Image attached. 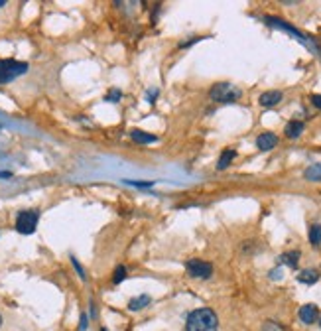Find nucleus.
<instances>
[{
	"label": "nucleus",
	"instance_id": "nucleus-27",
	"mask_svg": "<svg viewBox=\"0 0 321 331\" xmlns=\"http://www.w3.org/2000/svg\"><path fill=\"white\" fill-rule=\"evenodd\" d=\"M101 331H109V329H105V327H101Z\"/></svg>",
	"mask_w": 321,
	"mask_h": 331
},
{
	"label": "nucleus",
	"instance_id": "nucleus-28",
	"mask_svg": "<svg viewBox=\"0 0 321 331\" xmlns=\"http://www.w3.org/2000/svg\"><path fill=\"white\" fill-rule=\"evenodd\" d=\"M319 327H321V319H319Z\"/></svg>",
	"mask_w": 321,
	"mask_h": 331
},
{
	"label": "nucleus",
	"instance_id": "nucleus-25",
	"mask_svg": "<svg viewBox=\"0 0 321 331\" xmlns=\"http://www.w3.org/2000/svg\"><path fill=\"white\" fill-rule=\"evenodd\" d=\"M6 6V0H0V8H4Z\"/></svg>",
	"mask_w": 321,
	"mask_h": 331
},
{
	"label": "nucleus",
	"instance_id": "nucleus-16",
	"mask_svg": "<svg viewBox=\"0 0 321 331\" xmlns=\"http://www.w3.org/2000/svg\"><path fill=\"white\" fill-rule=\"evenodd\" d=\"M309 243L313 247H319L321 245V225H311L309 227Z\"/></svg>",
	"mask_w": 321,
	"mask_h": 331
},
{
	"label": "nucleus",
	"instance_id": "nucleus-7",
	"mask_svg": "<svg viewBox=\"0 0 321 331\" xmlns=\"http://www.w3.org/2000/svg\"><path fill=\"white\" fill-rule=\"evenodd\" d=\"M280 101H282V93H280V91H266V93H262V95H260L258 103H260L262 107L270 109V107H276Z\"/></svg>",
	"mask_w": 321,
	"mask_h": 331
},
{
	"label": "nucleus",
	"instance_id": "nucleus-20",
	"mask_svg": "<svg viewBox=\"0 0 321 331\" xmlns=\"http://www.w3.org/2000/svg\"><path fill=\"white\" fill-rule=\"evenodd\" d=\"M129 185H134V187H152L154 182H134V180H124Z\"/></svg>",
	"mask_w": 321,
	"mask_h": 331
},
{
	"label": "nucleus",
	"instance_id": "nucleus-18",
	"mask_svg": "<svg viewBox=\"0 0 321 331\" xmlns=\"http://www.w3.org/2000/svg\"><path fill=\"white\" fill-rule=\"evenodd\" d=\"M71 262H73V266H75V270H77V274H79L81 280H87V274H85L83 266L79 264V260H77V258H71Z\"/></svg>",
	"mask_w": 321,
	"mask_h": 331
},
{
	"label": "nucleus",
	"instance_id": "nucleus-17",
	"mask_svg": "<svg viewBox=\"0 0 321 331\" xmlns=\"http://www.w3.org/2000/svg\"><path fill=\"white\" fill-rule=\"evenodd\" d=\"M126 278V268L124 266H118L114 270V276H113V284H120V282Z\"/></svg>",
	"mask_w": 321,
	"mask_h": 331
},
{
	"label": "nucleus",
	"instance_id": "nucleus-22",
	"mask_svg": "<svg viewBox=\"0 0 321 331\" xmlns=\"http://www.w3.org/2000/svg\"><path fill=\"white\" fill-rule=\"evenodd\" d=\"M79 331H87V314H81V325Z\"/></svg>",
	"mask_w": 321,
	"mask_h": 331
},
{
	"label": "nucleus",
	"instance_id": "nucleus-26",
	"mask_svg": "<svg viewBox=\"0 0 321 331\" xmlns=\"http://www.w3.org/2000/svg\"><path fill=\"white\" fill-rule=\"evenodd\" d=\"M0 327H2V315H0Z\"/></svg>",
	"mask_w": 321,
	"mask_h": 331
},
{
	"label": "nucleus",
	"instance_id": "nucleus-13",
	"mask_svg": "<svg viewBox=\"0 0 321 331\" xmlns=\"http://www.w3.org/2000/svg\"><path fill=\"white\" fill-rule=\"evenodd\" d=\"M235 158H237V152H235V150H231V148L223 150V154H221V158H219V162H217V170H227Z\"/></svg>",
	"mask_w": 321,
	"mask_h": 331
},
{
	"label": "nucleus",
	"instance_id": "nucleus-3",
	"mask_svg": "<svg viewBox=\"0 0 321 331\" xmlns=\"http://www.w3.org/2000/svg\"><path fill=\"white\" fill-rule=\"evenodd\" d=\"M209 97L213 101H217V103H235V101H239L242 97V91L239 87L231 85V83H217L211 89Z\"/></svg>",
	"mask_w": 321,
	"mask_h": 331
},
{
	"label": "nucleus",
	"instance_id": "nucleus-2",
	"mask_svg": "<svg viewBox=\"0 0 321 331\" xmlns=\"http://www.w3.org/2000/svg\"><path fill=\"white\" fill-rule=\"evenodd\" d=\"M28 71L26 61H16V59H0V83H10L18 79Z\"/></svg>",
	"mask_w": 321,
	"mask_h": 331
},
{
	"label": "nucleus",
	"instance_id": "nucleus-21",
	"mask_svg": "<svg viewBox=\"0 0 321 331\" xmlns=\"http://www.w3.org/2000/svg\"><path fill=\"white\" fill-rule=\"evenodd\" d=\"M262 331H282V327H280V325H276L274 321H268V323L264 325V329H262Z\"/></svg>",
	"mask_w": 321,
	"mask_h": 331
},
{
	"label": "nucleus",
	"instance_id": "nucleus-4",
	"mask_svg": "<svg viewBox=\"0 0 321 331\" xmlns=\"http://www.w3.org/2000/svg\"><path fill=\"white\" fill-rule=\"evenodd\" d=\"M40 223V211L38 209H28L20 211L16 217V231L22 235H32Z\"/></svg>",
	"mask_w": 321,
	"mask_h": 331
},
{
	"label": "nucleus",
	"instance_id": "nucleus-1",
	"mask_svg": "<svg viewBox=\"0 0 321 331\" xmlns=\"http://www.w3.org/2000/svg\"><path fill=\"white\" fill-rule=\"evenodd\" d=\"M219 317L211 308H199L187 315L185 331H217Z\"/></svg>",
	"mask_w": 321,
	"mask_h": 331
},
{
	"label": "nucleus",
	"instance_id": "nucleus-5",
	"mask_svg": "<svg viewBox=\"0 0 321 331\" xmlns=\"http://www.w3.org/2000/svg\"><path fill=\"white\" fill-rule=\"evenodd\" d=\"M185 270L191 278H201V280H207L213 274V266L209 264L207 260H199V258H191L185 262Z\"/></svg>",
	"mask_w": 321,
	"mask_h": 331
},
{
	"label": "nucleus",
	"instance_id": "nucleus-23",
	"mask_svg": "<svg viewBox=\"0 0 321 331\" xmlns=\"http://www.w3.org/2000/svg\"><path fill=\"white\" fill-rule=\"evenodd\" d=\"M311 103H313V107L321 109V95H313V97H311Z\"/></svg>",
	"mask_w": 321,
	"mask_h": 331
},
{
	"label": "nucleus",
	"instance_id": "nucleus-24",
	"mask_svg": "<svg viewBox=\"0 0 321 331\" xmlns=\"http://www.w3.org/2000/svg\"><path fill=\"white\" fill-rule=\"evenodd\" d=\"M156 97H158V91H154V93H148V99H150V103L156 99Z\"/></svg>",
	"mask_w": 321,
	"mask_h": 331
},
{
	"label": "nucleus",
	"instance_id": "nucleus-19",
	"mask_svg": "<svg viewBox=\"0 0 321 331\" xmlns=\"http://www.w3.org/2000/svg\"><path fill=\"white\" fill-rule=\"evenodd\" d=\"M120 97H122L120 89H113V91H111V93L107 95V101H109V103H116V101L120 99Z\"/></svg>",
	"mask_w": 321,
	"mask_h": 331
},
{
	"label": "nucleus",
	"instance_id": "nucleus-12",
	"mask_svg": "<svg viewBox=\"0 0 321 331\" xmlns=\"http://www.w3.org/2000/svg\"><path fill=\"white\" fill-rule=\"evenodd\" d=\"M150 302H152V298H150L148 294H142V296H138V298L130 300L129 308L132 312H140V310H144V308L150 306Z\"/></svg>",
	"mask_w": 321,
	"mask_h": 331
},
{
	"label": "nucleus",
	"instance_id": "nucleus-11",
	"mask_svg": "<svg viewBox=\"0 0 321 331\" xmlns=\"http://www.w3.org/2000/svg\"><path fill=\"white\" fill-rule=\"evenodd\" d=\"M317 280H319V272H317L315 268L302 270L300 276H298V282H302V284H315Z\"/></svg>",
	"mask_w": 321,
	"mask_h": 331
},
{
	"label": "nucleus",
	"instance_id": "nucleus-8",
	"mask_svg": "<svg viewBox=\"0 0 321 331\" xmlns=\"http://www.w3.org/2000/svg\"><path fill=\"white\" fill-rule=\"evenodd\" d=\"M300 319L307 325H311L317 319V308L313 304H305L304 308H300Z\"/></svg>",
	"mask_w": 321,
	"mask_h": 331
},
{
	"label": "nucleus",
	"instance_id": "nucleus-14",
	"mask_svg": "<svg viewBox=\"0 0 321 331\" xmlns=\"http://www.w3.org/2000/svg\"><path fill=\"white\" fill-rule=\"evenodd\" d=\"M298 260H300V250H290V252H284L280 256V262L282 264H288L290 268H296L298 266Z\"/></svg>",
	"mask_w": 321,
	"mask_h": 331
},
{
	"label": "nucleus",
	"instance_id": "nucleus-9",
	"mask_svg": "<svg viewBox=\"0 0 321 331\" xmlns=\"http://www.w3.org/2000/svg\"><path fill=\"white\" fill-rule=\"evenodd\" d=\"M130 136H132V140H134V142H138V144H152V142H156V140H158V136H156V134L144 133V130H132V133H130Z\"/></svg>",
	"mask_w": 321,
	"mask_h": 331
},
{
	"label": "nucleus",
	"instance_id": "nucleus-6",
	"mask_svg": "<svg viewBox=\"0 0 321 331\" xmlns=\"http://www.w3.org/2000/svg\"><path fill=\"white\" fill-rule=\"evenodd\" d=\"M276 144H278V136H276V134H272V133H264V134H260V136L256 138L258 150H264V152L272 150Z\"/></svg>",
	"mask_w": 321,
	"mask_h": 331
},
{
	"label": "nucleus",
	"instance_id": "nucleus-10",
	"mask_svg": "<svg viewBox=\"0 0 321 331\" xmlns=\"http://www.w3.org/2000/svg\"><path fill=\"white\" fill-rule=\"evenodd\" d=\"M304 133V122L302 120H290L286 124V136L288 138H300Z\"/></svg>",
	"mask_w": 321,
	"mask_h": 331
},
{
	"label": "nucleus",
	"instance_id": "nucleus-15",
	"mask_svg": "<svg viewBox=\"0 0 321 331\" xmlns=\"http://www.w3.org/2000/svg\"><path fill=\"white\" fill-rule=\"evenodd\" d=\"M304 178L309 180V182H321V164L309 165L304 172Z\"/></svg>",
	"mask_w": 321,
	"mask_h": 331
}]
</instances>
